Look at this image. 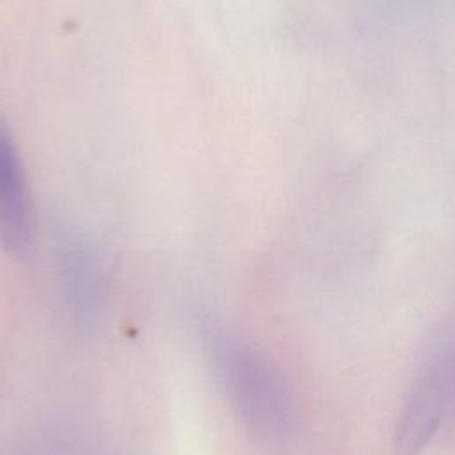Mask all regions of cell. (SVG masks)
<instances>
[{
    "mask_svg": "<svg viewBox=\"0 0 455 455\" xmlns=\"http://www.w3.org/2000/svg\"><path fill=\"white\" fill-rule=\"evenodd\" d=\"M215 373L240 425L259 443H290L300 425L297 396L281 370L258 348L219 329L208 334Z\"/></svg>",
    "mask_w": 455,
    "mask_h": 455,
    "instance_id": "cell-1",
    "label": "cell"
},
{
    "mask_svg": "<svg viewBox=\"0 0 455 455\" xmlns=\"http://www.w3.org/2000/svg\"><path fill=\"white\" fill-rule=\"evenodd\" d=\"M84 249H73L64 259V274H66V288L78 306H84L85 300L94 295L96 283V267L87 259Z\"/></svg>",
    "mask_w": 455,
    "mask_h": 455,
    "instance_id": "cell-4",
    "label": "cell"
},
{
    "mask_svg": "<svg viewBox=\"0 0 455 455\" xmlns=\"http://www.w3.org/2000/svg\"><path fill=\"white\" fill-rule=\"evenodd\" d=\"M34 238V210L28 183L5 117L0 116V245L11 256H23Z\"/></svg>",
    "mask_w": 455,
    "mask_h": 455,
    "instance_id": "cell-3",
    "label": "cell"
},
{
    "mask_svg": "<svg viewBox=\"0 0 455 455\" xmlns=\"http://www.w3.org/2000/svg\"><path fill=\"white\" fill-rule=\"evenodd\" d=\"M455 425V345L443 348L414 377L393 427V446L416 453Z\"/></svg>",
    "mask_w": 455,
    "mask_h": 455,
    "instance_id": "cell-2",
    "label": "cell"
}]
</instances>
